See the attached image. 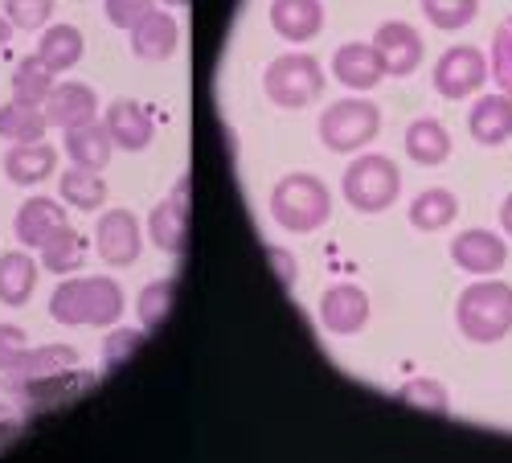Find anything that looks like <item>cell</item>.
Segmentation results:
<instances>
[{
	"instance_id": "1",
	"label": "cell",
	"mask_w": 512,
	"mask_h": 463,
	"mask_svg": "<svg viewBox=\"0 0 512 463\" xmlns=\"http://www.w3.org/2000/svg\"><path fill=\"white\" fill-rule=\"evenodd\" d=\"M455 328L472 345H496L512 332V283L480 279L459 291L455 300Z\"/></svg>"
},
{
	"instance_id": "2",
	"label": "cell",
	"mask_w": 512,
	"mask_h": 463,
	"mask_svg": "<svg viewBox=\"0 0 512 463\" xmlns=\"http://www.w3.org/2000/svg\"><path fill=\"white\" fill-rule=\"evenodd\" d=\"M271 218L291 234H312L332 218V193L312 173H287L271 189Z\"/></svg>"
},
{
	"instance_id": "3",
	"label": "cell",
	"mask_w": 512,
	"mask_h": 463,
	"mask_svg": "<svg viewBox=\"0 0 512 463\" xmlns=\"http://www.w3.org/2000/svg\"><path fill=\"white\" fill-rule=\"evenodd\" d=\"M340 189H345L349 205L357 209V214H381V209H390L402 193V173L398 164L390 156H357L349 168H345V181H340Z\"/></svg>"
},
{
	"instance_id": "4",
	"label": "cell",
	"mask_w": 512,
	"mask_h": 463,
	"mask_svg": "<svg viewBox=\"0 0 512 463\" xmlns=\"http://www.w3.org/2000/svg\"><path fill=\"white\" fill-rule=\"evenodd\" d=\"M263 91L275 107L300 111L320 99L324 91V70L312 54H283L263 70Z\"/></svg>"
},
{
	"instance_id": "5",
	"label": "cell",
	"mask_w": 512,
	"mask_h": 463,
	"mask_svg": "<svg viewBox=\"0 0 512 463\" xmlns=\"http://www.w3.org/2000/svg\"><path fill=\"white\" fill-rule=\"evenodd\" d=\"M381 132V107L369 99H336L320 115V140L328 152H361Z\"/></svg>"
},
{
	"instance_id": "6",
	"label": "cell",
	"mask_w": 512,
	"mask_h": 463,
	"mask_svg": "<svg viewBox=\"0 0 512 463\" xmlns=\"http://www.w3.org/2000/svg\"><path fill=\"white\" fill-rule=\"evenodd\" d=\"M488 74H492V66L476 46H451L435 62V91L443 99H467L484 87Z\"/></svg>"
},
{
	"instance_id": "7",
	"label": "cell",
	"mask_w": 512,
	"mask_h": 463,
	"mask_svg": "<svg viewBox=\"0 0 512 463\" xmlns=\"http://www.w3.org/2000/svg\"><path fill=\"white\" fill-rule=\"evenodd\" d=\"M95 246L107 267H132L144 250V230L132 209H107L95 226Z\"/></svg>"
},
{
	"instance_id": "8",
	"label": "cell",
	"mask_w": 512,
	"mask_h": 463,
	"mask_svg": "<svg viewBox=\"0 0 512 463\" xmlns=\"http://www.w3.org/2000/svg\"><path fill=\"white\" fill-rule=\"evenodd\" d=\"M451 263L467 275H496L508 263V242L496 230H463L451 238Z\"/></svg>"
},
{
	"instance_id": "9",
	"label": "cell",
	"mask_w": 512,
	"mask_h": 463,
	"mask_svg": "<svg viewBox=\"0 0 512 463\" xmlns=\"http://www.w3.org/2000/svg\"><path fill=\"white\" fill-rule=\"evenodd\" d=\"M148 234L164 255H181L185 250V242H189V177L177 181V189L152 209Z\"/></svg>"
},
{
	"instance_id": "10",
	"label": "cell",
	"mask_w": 512,
	"mask_h": 463,
	"mask_svg": "<svg viewBox=\"0 0 512 463\" xmlns=\"http://www.w3.org/2000/svg\"><path fill=\"white\" fill-rule=\"evenodd\" d=\"M320 324L336 336H357L369 324V296L357 283H336L320 296Z\"/></svg>"
},
{
	"instance_id": "11",
	"label": "cell",
	"mask_w": 512,
	"mask_h": 463,
	"mask_svg": "<svg viewBox=\"0 0 512 463\" xmlns=\"http://www.w3.org/2000/svg\"><path fill=\"white\" fill-rule=\"evenodd\" d=\"M373 46H377L381 62H386V74H394V78L414 74L422 62V33L406 21H381L373 33Z\"/></svg>"
},
{
	"instance_id": "12",
	"label": "cell",
	"mask_w": 512,
	"mask_h": 463,
	"mask_svg": "<svg viewBox=\"0 0 512 463\" xmlns=\"http://www.w3.org/2000/svg\"><path fill=\"white\" fill-rule=\"evenodd\" d=\"M332 74L349 91H373L386 78V62H381L373 41H349V46H340L332 54Z\"/></svg>"
},
{
	"instance_id": "13",
	"label": "cell",
	"mask_w": 512,
	"mask_h": 463,
	"mask_svg": "<svg viewBox=\"0 0 512 463\" xmlns=\"http://www.w3.org/2000/svg\"><path fill=\"white\" fill-rule=\"evenodd\" d=\"M103 123H107L115 148H123V152H144L156 140V123L136 99H115L103 111Z\"/></svg>"
},
{
	"instance_id": "14",
	"label": "cell",
	"mask_w": 512,
	"mask_h": 463,
	"mask_svg": "<svg viewBox=\"0 0 512 463\" xmlns=\"http://www.w3.org/2000/svg\"><path fill=\"white\" fill-rule=\"evenodd\" d=\"M99 115V95L87 87V82H58L54 95L46 99V119L50 128H82V123H91Z\"/></svg>"
},
{
	"instance_id": "15",
	"label": "cell",
	"mask_w": 512,
	"mask_h": 463,
	"mask_svg": "<svg viewBox=\"0 0 512 463\" xmlns=\"http://www.w3.org/2000/svg\"><path fill=\"white\" fill-rule=\"evenodd\" d=\"M181 46V25L173 13L152 9L136 29H132V50L140 62H168Z\"/></svg>"
},
{
	"instance_id": "16",
	"label": "cell",
	"mask_w": 512,
	"mask_h": 463,
	"mask_svg": "<svg viewBox=\"0 0 512 463\" xmlns=\"http://www.w3.org/2000/svg\"><path fill=\"white\" fill-rule=\"evenodd\" d=\"M267 17H271V29L283 41H295V46H304V41H312L324 29V5L320 0H271Z\"/></svg>"
},
{
	"instance_id": "17",
	"label": "cell",
	"mask_w": 512,
	"mask_h": 463,
	"mask_svg": "<svg viewBox=\"0 0 512 463\" xmlns=\"http://www.w3.org/2000/svg\"><path fill=\"white\" fill-rule=\"evenodd\" d=\"M66 222V201H54V197H29L17 218H13V234L21 246H33L41 250V242H46L58 226Z\"/></svg>"
},
{
	"instance_id": "18",
	"label": "cell",
	"mask_w": 512,
	"mask_h": 463,
	"mask_svg": "<svg viewBox=\"0 0 512 463\" xmlns=\"http://www.w3.org/2000/svg\"><path fill=\"white\" fill-rule=\"evenodd\" d=\"M467 128H472V140L484 148L512 140V95H480L472 115H467Z\"/></svg>"
},
{
	"instance_id": "19",
	"label": "cell",
	"mask_w": 512,
	"mask_h": 463,
	"mask_svg": "<svg viewBox=\"0 0 512 463\" xmlns=\"http://www.w3.org/2000/svg\"><path fill=\"white\" fill-rule=\"evenodd\" d=\"M58 168V152L46 140H29V144H13L5 152V177L13 185H41L46 177H54Z\"/></svg>"
},
{
	"instance_id": "20",
	"label": "cell",
	"mask_w": 512,
	"mask_h": 463,
	"mask_svg": "<svg viewBox=\"0 0 512 463\" xmlns=\"http://www.w3.org/2000/svg\"><path fill=\"white\" fill-rule=\"evenodd\" d=\"M111 152H115V140L107 132V123H99V119L66 132V156L78 168H95V173H103V168L111 164Z\"/></svg>"
},
{
	"instance_id": "21",
	"label": "cell",
	"mask_w": 512,
	"mask_h": 463,
	"mask_svg": "<svg viewBox=\"0 0 512 463\" xmlns=\"http://www.w3.org/2000/svg\"><path fill=\"white\" fill-rule=\"evenodd\" d=\"M406 156L414 164H426V168H439L447 156H451V132L443 128L439 119L422 115L406 128Z\"/></svg>"
},
{
	"instance_id": "22",
	"label": "cell",
	"mask_w": 512,
	"mask_h": 463,
	"mask_svg": "<svg viewBox=\"0 0 512 463\" xmlns=\"http://www.w3.org/2000/svg\"><path fill=\"white\" fill-rule=\"evenodd\" d=\"M37 287V263L25 250H9L0 255V304L5 308H25Z\"/></svg>"
},
{
	"instance_id": "23",
	"label": "cell",
	"mask_w": 512,
	"mask_h": 463,
	"mask_svg": "<svg viewBox=\"0 0 512 463\" xmlns=\"http://www.w3.org/2000/svg\"><path fill=\"white\" fill-rule=\"evenodd\" d=\"M459 214V197L451 189H422L414 201H410V226L422 230V234H435V230H447Z\"/></svg>"
},
{
	"instance_id": "24",
	"label": "cell",
	"mask_w": 512,
	"mask_h": 463,
	"mask_svg": "<svg viewBox=\"0 0 512 463\" xmlns=\"http://www.w3.org/2000/svg\"><path fill=\"white\" fill-rule=\"evenodd\" d=\"M82 50H87V41H82V33L74 25H46L37 37V58L46 62L54 74L58 70H74Z\"/></svg>"
},
{
	"instance_id": "25",
	"label": "cell",
	"mask_w": 512,
	"mask_h": 463,
	"mask_svg": "<svg viewBox=\"0 0 512 463\" xmlns=\"http://www.w3.org/2000/svg\"><path fill=\"white\" fill-rule=\"evenodd\" d=\"M54 95V70L41 62L37 54L21 58L13 66V99L29 103V107H46V99Z\"/></svg>"
},
{
	"instance_id": "26",
	"label": "cell",
	"mask_w": 512,
	"mask_h": 463,
	"mask_svg": "<svg viewBox=\"0 0 512 463\" xmlns=\"http://www.w3.org/2000/svg\"><path fill=\"white\" fill-rule=\"evenodd\" d=\"M58 197L66 201V205H74V209H99L103 201H107V181L95 173V168H66V173L58 177Z\"/></svg>"
},
{
	"instance_id": "27",
	"label": "cell",
	"mask_w": 512,
	"mask_h": 463,
	"mask_svg": "<svg viewBox=\"0 0 512 463\" xmlns=\"http://www.w3.org/2000/svg\"><path fill=\"white\" fill-rule=\"evenodd\" d=\"M123 316V291L111 275H87V324L111 328Z\"/></svg>"
},
{
	"instance_id": "28",
	"label": "cell",
	"mask_w": 512,
	"mask_h": 463,
	"mask_svg": "<svg viewBox=\"0 0 512 463\" xmlns=\"http://www.w3.org/2000/svg\"><path fill=\"white\" fill-rule=\"evenodd\" d=\"M50 128V119L41 107H29V103H5L0 107V136L13 140V144H29V140H41Z\"/></svg>"
},
{
	"instance_id": "29",
	"label": "cell",
	"mask_w": 512,
	"mask_h": 463,
	"mask_svg": "<svg viewBox=\"0 0 512 463\" xmlns=\"http://www.w3.org/2000/svg\"><path fill=\"white\" fill-rule=\"evenodd\" d=\"M41 263H46L54 275H74L82 263V234L62 222L46 242H41Z\"/></svg>"
},
{
	"instance_id": "30",
	"label": "cell",
	"mask_w": 512,
	"mask_h": 463,
	"mask_svg": "<svg viewBox=\"0 0 512 463\" xmlns=\"http://www.w3.org/2000/svg\"><path fill=\"white\" fill-rule=\"evenodd\" d=\"M50 316L58 324H87V279H66L50 296Z\"/></svg>"
},
{
	"instance_id": "31",
	"label": "cell",
	"mask_w": 512,
	"mask_h": 463,
	"mask_svg": "<svg viewBox=\"0 0 512 463\" xmlns=\"http://www.w3.org/2000/svg\"><path fill=\"white\" fill-rule=\"evenodd\" d=\"M422 13H426V21H431L435 29L455 33V29H467L476 21L480 0H422Z\"/></svg>"
},
{
	"instance_id": "32",
	"label": "cell",
	"mask_w": 512,
	"mask_h": 463,
	"mask_svg": "<svg viewBox=\"0 0 512 463\" xmlns=\"http://www.w3.org/2000/svg\"><path fill=\"white\" fill-rule=\"evenodd\" d=\"M173 291H177V279H152L144 291H140V324L144 328H160L168 320V312H173Z\"/></svg>"
},
{
	"instance_id": "33",
	"label": "cell",
	"mask_w": 512,
	"mask_h": 463,
	"mask_svg": "<svg viewBox=\"0 0 512 463\" xmlns=\"http://www.w3.org/2000/svg\"><path fill=\"white\" fill-rule=\"evenodd\" d=\"M402 398L414 410H426V414H447L451 410V394H447L443 382H435V377H414V382H406Z\"/></svg>"
},
{
	"instance_id": "34",
	"label": "cell",
	"mask_w": 512,
	"mask_h": 463,
	"mask_svg": "<svg viewBox=\"0 0 512 463\" xmlns=\"http://www.w3.org/2000/svg\"><path fill=\"white\" fill-rule=\"evenodd\" d=\"M58 0H5V17L13 21V29L33 33V29H46L54 17Z\"/></svg>"
},
{
	"instance_id": "35",
	"label": "cell",
	"mask_w": 512,
	"mask_h": 463,
	"mask_svg": "<svg viewBox=\"0 0 512 463\" xmlns=\"http://www.w3.org/2000/svg\"><path fill=\"white\" fill-rule=\"evenodd\" d=\"M74 361H78V353H74V349H66V345H54V349H33V353H25V349H21V361H17V369H13V373H25V377H33V373H54V369L74 365Z\"/></svg>"
},
{
	"instance_id": "36",
	"label": "cell",
	"mask_w": 512,
	"mask_h": 463,
	"mask_svg": "<svg viewBox=\"0 0 512 463\" xmlns=\"http://www.w3.org/2000/svg\"><path fill=\"white\" fill-rule=\"evenodd\" d=\"M492 74L504 87V95H512V17L500 25L496 46H492Z\"/></svg>"
},
{
	"instance_id": "37",
	"label": "cell",
	"mask_w": 512,
	"mask_h": 463,
	"mask_svg": "<svg viewBox=\"0 0 512 463\" xmlns=\"http://www.w3.org/2000/svg\"><path fill=\"white\" fill-rule=\"evenodd\" d=\"M103 9L115 29H136L152 13V0H103Z\"/></svg>"
},
{
	"instance_id": "38",
	"label": "cell",
	"mask_w": 512,
	"mask_h": 463,
	"mask_svg": "<svg viewBox=\"0 0 512 463\" xmlns=\"http://www.w3.org/2000/svg\"><path fill=\"white\" fill-rule=\"evenodd\" d=\"M140 345H144V336H140V332H127V328H119V332H111L107 341H103V357H107V365H119V361L132 357Z\"/></svg>"
},
{
	"instance_id": "39",
	"label": "cell",
	"mask_w": 512,
	"mask_h": 463,
	"mask_svg": "<svg viewBox=\"0 0 512 463\" xmlns=\"http://www.w3.org/2000/svg\"><path fill=\"white\" fill-rule=\"evenodd\" d=\"M21 349H25V332L13 324H0V369L13 373L21 361Z\"/></svg>"
},
{
	"instance_id": "40",
	"label": "cell",
	"mask_w": 512,
	"mask_h": 463,
	"mask_svg": "<svg viewBox=\"0 0 512 463\" xmlns=\"http://www.w3.org/2000/svg\"><path fill=\"white\" fill-rule=\"evenodd\" d=\"M267 259L275 263V271H279L283 287H295V259L287 255V250H279V246H267Z\"/></svg>"
},
{
	"instance_id": "41",
	"label": "cell",
	"mask_w": 512,
	"mask_h": 463,
	"mask_svg": "<svg viewBox=\"0 0 512 463\" xmlns=\"http://www.w3.org/2000/svg\"><path fill=\"white\" fill-rule=\"evenodd\" d=\"M500 230L512 238V193L504 197V205H500Z\"/></svg>"
},
{
	"instance_id": "42",
	"label": "cell",
	"mask_w": 512,
	"mask_h": 463,
	"mask_svg": "<svg viewBox=\"0 0 512 463\" xmlns=\"http://www.w3.org/2000/svg\"><path fill=\"white\" fill-rule=\"evenodd\" d=\"M9 37H13V21L0 13V50H5V41H9Z\"/></svg>"
},
{
	"instance_id": "43",
	"label": "cell",
	"mask_w": 512,
	"mask_h": 463,
	"mask_svg": "<svg viewBox=\"0 0 512 463\" xmlns=\"http://www.w3.org/2000/svg\"><path fill=\"white\" fill-rule=\"evenodd\" d=\"M168 5H189V0H168Z\"/></svg>"
}]
</instances>
